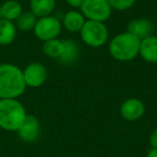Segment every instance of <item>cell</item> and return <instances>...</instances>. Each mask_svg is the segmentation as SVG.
Instances as JSON below:
<instances>
[{"mask_svg":"<svg viewBox=\"0 0 157 157\" xmlns=\"http://www.w3.org/2000/svg\"><path fill=\"white\" fill-rule=\"evenodd\" d=\"M26 87L23 70L12 63H0V99H17Z\"/></svg>","mask_w":157,"mask_h":157,"instance_id":"6da1fadb","label":"cell"},{"mask_svg":"<svg viewBox=\"0 0 157 157\" xmlns=\"http://www.w3.org/2000/svg\"><path fill=\"white\" fill-rule=\"evenodd\" d=\"M38 17L33 13V12H23L20 16L17 17V20L15 21V26L17 29L23 31H28L35 28L36 23H37Z\"/></svg>","mask_w":157,"mask_h":157,"instance_id":"e0dca14e","label":"cell"},{"mask_svg":"<svg viewBox=\"0 0 157 157\" xmlns=\"http://www.w3.org/2000/svg\"><path fill=\"white\" fill-rule=\"evenodd\" d=\"M61 31V24L56 17L45 16L37 20L36 26L33 28L36 37L42 41L56 39Z\"/></svg>","mask_w":157,"mask_h":157,"instance_id":"8992f818","label":"cell"},{"mask_svg":"<svg viewBox=\"0 0 157 157\" xmlns=\"http://www.w3.org/2000/svg\"><path fill=\"white\" fill-rule=\"evenodd\" d=\"M81 37L83 42L87 45L92 48H100L105 44L109 33L103 23L87 21L81 29Z\"/></svg>","mask_w":157,"mask_h":157,"instance_id":"277c9868","label":"cell"},{"mask_svg":"<svg viewBox=\"0 0 157 157\" xmlns=\"http://www.w3.org/2000/svg\"><path fill=\"white\" fill-rule=\"evenodd\" d=\"M140 42L141 40L128 31L118 33L110 42V54L118 61H130L139 54Z\"/></svg>","mask_w":157,"mask_h":157,"instance_id":"7a4b0ae2","label":"cell"},{"mask_svg":"<svg viewBox=\"0 0 157 157\" xmlns=\"http://www.w3.org/2000/svg\"><path fill=\"white\" fill-rule=\"evenodd\" d=\"M55 0H30L31 12L38 18L50 16L54 11Z\"/></svg>","mask_w":157,"mask_h":157,"instance_id":"9a60e30c","label":"cell"},{"mask_svg":"<svg viewBox=\"0 0 157 157\" xmlns=\"http://www.w3.org/2000/svg\"><path fill=\"white\" fill-rule=\"evenodd\" d=\"M108 3L112 9L118 10V11H124L133 6L136 0H107Z\"/></svg>","mask_w":157,"mask_h":157,"instance_id":"d6986e66","label":"cell"},{"mask_svg":"<svg viewBox=\"0 0 157 157\" xmlns=\"http://www.w3.org/2000/svg\"><path fill=\"white\" fill-rule=\"evenodd\" d=\"M145 108L141 100L137 98H129L122 103L120 108V113L122 117L129 122H133L143 116Z\"/></svg>","mask_w":157,"mask_h":157,"instance_id":"9c48e42d","label":"cell"},{"mask_svg":"<svg viewBox=\"0 0 157 157\" xmlns=\"http://www.w3.org/2000/svg\"><path fill=\"white\" fill-rule=\"evenodd\" d=\"M139 54L147 63H157V37L150 36L140 42Z\"/></svg>","mask_w":157,"mask_h":157,"instance_id":"8fae6325","label":"cell"},{"mask_svg":"<svg viewBox=\"0 0 157 157\" xmlns=\"http://www.w3.org/2000/svg\"><path fill=\"white\" fill-rule=\"evenodd\" d=\"M22 13V6L16 0H8L1 5V18L14 22Z\"/></svg>","mask_w":157,"mask_h":157,"instance_id":"2e32d148","label":"cell"},{"mask_svg":"<svg viewBox=\"0 0 157 157\" xmlns=\"http://www.w3.org/2000/svg\"><path fill=\"white\" fill-rule=\"evenodd\" d=\"M27 113L17 99H0V128L7 131H17Z\"/></svg>","mask_w":157,"mask_h":157,"instance_id":"3957f363","label":"cell"},{"mask_svg":"<svg viewBox=\"0 0 157 157\" xmlns=\"http://www.w3.org/2000/svg\"><path fill=\"white\" fill-rule=\"evenodd\" d=\"M15 24L11 21L1 18L0 20V45H9L13 43L16 38Z\"/></svg>","mask_w":157,"mask_h":157,"instance_id":"4fadbf2b","label":"cell"},{"mask_svg":"<svg viewBox=\"0 0 157 157\" xmlns=\"http://www.w3.org/2000/svg\"><path fill=\"white\" fill-rule=\"evenodd\" d=\"M23 76L26 86L33 88L40 87L48 78V71L46 68L40 63H29L24 70H23Z\"/></svg>","mask_w":157,"mask_h":157,"instance_id":"52a82bcc","label":"cell"},{"mask_svg":"<svg viewBox=\"0 0 157 157\" xmlns=\"http://www.w3.org/2000/svg\"><path fill=\"white\" fill-rule=\"evenodd\" d=\"M61 48H63V43L57 38L48 40L43 43V53L51 58H59L61 54Z\"/></svg>","mask_w":157,"mask_h":157,"instance_id":"ac0fdd59","label":"cell"},{"mask_svg":"<svg viewBox=\"0 0 157 157\" xmlns=\"http://www.w3.org/2000/svg\"><path fill=\"white\" fill-rule=\"evenodd\" d=\"M127 31L132 33L133 36L140 40L152 36L153 33V24L146 18H137L131 21L127 27Z\"/></svg>","mask_w":157,"mask_h":157,"instance_id":"30bf717a","label":"cell"},{"mask_svg":"<svg viewBox=\"0 0 157 157\" xmlns=\"http://www.w3.org/2000/svg\"><path fill=\"white\" fill-rule=\"evenodd\" d=\"M150 144L152 148H156L157 150V128L153 130V132L150 136Z\"/></svg>","mask_w":157,"mask_h":157,"instance_id":"ffe728a7","label":"cell"},{"mask_svg":"<svg viewBox=\"0 0 157 157\" xmlns=\"http://www.w3.org/2000/svg\"><path fill=\"white\" fill-rule=\"evenodd\" d=\"M146 157H157V150L156 148H152L148 151V153L146 154Z\"/></svg>","mask_w":157,"mask_h":157,"instance_id":"7402d4cb","label":"cell"},{"mask_svg":"<svg viewBox=\"0 0 157 157\" xmlns=\"http://www.w3.org/2000/svg\"><path fill=\"white\" fill-rule=\"evenodd\" d=\"M61 43H63V48H61V54L58 58L60 63L71 65L75 63L80 54L76 43L72 40H63L61 41Z\"/></svg>","mask_w":157,"mask_h":157,"instance_id":"7c38bea8","label":"cell"},{"mask_svg":"<svg viewBox=\"0 0 157 157\" xmlns=\"http://www.w3.org/2000/svg\"><path fill=\"white\" fill-rule=\"evenodd\" d=\"M83 16L88 21L95 22H105L109 20L112 13V8L107 0H84L81 6Z\"/></svg>","mask_w":157,"mask_h":157,"instance_id":"5b68a950","label":"cell"},{"mask_svg":"<svg viewBox=\"0 0 157 157\" xmlns=\"http://www.w3.org/2000/svg\"><path fill=\"white\" fill-rule=\"evenodd\" d=\"M0 20H1V5H0Z\"/></svg>","mask_w":157,"mask_h":157,"instance_id":"603a6c76","label":"cell"},{"mask_svg":"<svg viewBox=\"0 0 157 157\" xmlns=\"http://www.w3.org/2000/svg\"><path fill=\"white\" fill-rule=\"evenodd\" d=\"M85 20L82 13L78 11H70L63 16V26L71 33H78L83 28Z\"/></svg>","mask_w":157,"mask_h":157,"instance_id":"5bb4252c","label":"cell"},{"mask_svg":"<svg viewBox=\"0 0 157 157\" xmlns=\"http://www.w3.org/2000/svg\"><path fill=\"white\" fill-rule=\"evenodd\" d=\"M17 135L23 141L31 142L37 141L40 136V122L35 115H28L27 114L24 122L17 129Z\"/></svg>","mask_w":157,"mask_h":157,"instance_id":"ba28073f","label":"cell"},{"mask_svg":"<svg viewBox=\"0 0 157 157\" xmlns=\"http://www.w3.org/2000/svg\"><path fill=\"white\" fill-rule=\"evenodd\" d=\"M83 1L84 0H66V2H67L68 5L74 8H81Z\"/></svg>","mask_w":157,"mask_h":157,"instance_id":"44dd1931","label":"cell"}]
</instances>
